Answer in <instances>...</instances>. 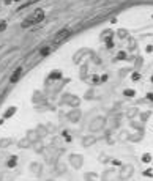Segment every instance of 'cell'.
Returning <instances> with one entry per match:
<instances>
[{
	"instance_id": "cell-1",
	"label": "cell",
	"mask_w": 153,
	"mask_h": 181,
	"mask_svg": "<svg viewBox=\"0 0 153 181\" xmlns=\"http://www.w3.org/2000/svg\"><path fill=\"white\" fill-rule=\"evenodd\" d=\"M69 35H71V30H68V29L60 30V32H57L55 35L52 36V43H54V44H60V43H63Z\"/></svg>"
},
{
	"instance_id": "cell-2",
	"label": "cell",
	"mask_w": 153,
	"mask_h": 181,
	"mask_svg": "<svg viewBox=\"0 0 153 181\" xmlns=\"http://www.w3.org/2000/svg\"><path fill=\"white\" fill-rule=\"evenodd\" d=\"M44 17H46V13H44V10H43V8H37V10L33 11V14L30 16V21H32L33 25H35V24L43 22V21H44Z\"/></svg>"
},
{
	"instance_id": "cell-3",
	"label": "cell",
	"mask_w": 153,
	"mask_h": 181,
	"mask_svg": "<svg viewBox=\"0 0 153 181\" xmlns=\"http://www.w3.org/2000/svg\"><path fill=\"white\" fill-rule=\"evenodd\" d=\"M21 76H22V66H17V68H16V71L13 72L11 77H10V82H11V84H16L17 80L21 79Z\"/></svg>"
},
{
	"instance_id": "cell-4",
	"label": "cell",
	"mask_w": 153,
	"mask_h": 181,
	"mask_svg": "<svg viewBox=\"0 0 153 181\" xmlns=\"http://www.w3.org/2000/svg\"><path fill=\"white\" fill-rule=\"evenodd\" d=\"M16 112H17V107H16V106L8 107L6 110H5V113H3V120H6V118H11V117H13Z\"/></svg>"
},
{
	"instance_id": "cell-5",
	"label": "cell",
	"mask_w": 153,
	"mask_h": 181,
	"mask_svg": "<svg viewBox=\"0 0 153 181\" xmlns=\"http://www.w3.org/2000/svg\"><path fill=\"white\" fill-rule=\"evenodd\" d=\"M141 161H142V162H145V164H148V162L153 161V156L150 155V153H144L142 158H141Z\"/></svg>"
},
{
	"instance_id": "cell-6",
	"label": "cell",
	"mask_w": 153,
	"mask_h": 181,
	"mask_svg": "<svg viewBox=\"0 0 153 181\" xmlns=\"http://www.w3.org/2000/svg\"><path fill=\"white\" fill-rule=\"evenodd\" d=\"M16 164H17V156H11L10 159H8V162H6V165L10 167V169L16 167Z\"/></svg>"
},
{
	"instance_id": "cell-7",
	"label": "cell",
	"mask_w": 153,
	"mask_h": 181,
	"mask_svg": "<svg viewBox=\"0 0 153 181\" xmlns=\"http://www.w3.org/2000/svg\"><path fill=\"white\" fill-rule=\"evenodd\" d=\"M117 36H119V38H122V40L128 38V30H125V29H120V30H117Z\"/></svg>"
},
{
	"instance_id": "cell-8",
	"label": "cell",
	"mask_w": 153,
	"mask_h": 181,
	"mask_svg": "<svg viewBox=\"0 0 153 181\" xmlns=\"http://www.w3.org/2000/svg\"><path fill=\"white\" fill-rule=\"evenodd\" d=\"M33 25V22L30 21V17H27V19H24L22 22H21V27L22 29H29V27H32Z\"/></svg>"
},
{
	"instance_id": "cell-9",
	"label": "cell",
	"mask_w": 153,
	"mask_h": 181,
	"mask_svg": "<svg viewBox=\"0 0 153 181\" xmlns=\"http://www.w3.org/2000/svg\"><path fill=\"white\" fill-rule=\"evenodd\" d=\"M49 52H51V47H49V46H44V47L40 49V55H41V57H48Z\"/></svg>"
},
{
	"instance_id": "cell-10",
	"label": "cell",
	"mask_w": 153,
	"mask_h": 181,
	"mask_svg": "<svg viewBox=\"0 0 153 181\" xmlns=\"http://www.w3.org/2000/svg\"><path fill=\"white\" fill-rule=\"evenodd\" d=\"M60 77H62V72L60 71H54V72H51V74H49V79L51 80H57Z\"/></svg>"
},
{
	"instance_id": "cell-11",
	"label": "cell",
	"mask_w": 153,
	"mask_h": 181,
	"mask_svg": "<svg viewBox=\"0 0 153 181\" xmlns=\"http://www.w3.org/2000/svg\"><path fill=\"white\" fill-rule=\"evenodd\" d=\"M37 2H40V0H27V2L24 3V5H21L19 8H17V11H21L22 8H25V6H30V5H33V3H37Z\"/></svg>"
},
{
	"instance_id": "cell-12",
	"label": "cell",
	"mask_w": 153,
	"mask_h": 181,
	"mask_svg": "<svg viewBox=\"0 0 153 181\" xmlns=\"http://www.w3.org/2000/svg\"><path fill=\"white\" fill-rule=\"evenodd\" d=\"M142 79V76H141V72H133V74H131V80H133V82H139V80Z\"/></svg>"
},
{
	"instance_id": "cell-13",
	"label": "cell",
	"mask_w": 153,
	"mask_h": 181,
	"mask_svg": "<svg viewBox=\"0 0 153 181\" xmlns=\"http://www.w3.org/2000/svg\"><path fill=\"white\" fill-rule=\"evenodd\" d=\"M126 58H128V55H126V52H123V50H120L115 57V60H126Z\"/></svg>"
},
{
	"instance_id": "cell-14",
	"label": "cell",
	"mask_w": 153,
	"mask_h": 181,
	"mask_svg": "<svg viewBox=\"0 0 153 181\" xmlns=\"http://www.w3.org/2000/svg\"><path fill=\"white\" fill-rule=\"evenodd\" d=\"M123 95H125V96H128V98H133L134 95H136V92H134L133 88H126V90L123 92Z\"/></svg>"
},
{
	"instance_id": "cell-15",
	"label": "cell",
	"mask_w": 153,
	"mask_h": 181,
	"mask_svg": "<svg viewBox=\"0 0 153 181\" xmlns=\"http://www.w3.org/2000/svg\"><path fill=\"white\" fill-rule=\"evenodd\" d=\"M6 27H8V22H6L5 19H0V33L5 32V30H6Z\"/></svg>"
},
{
	"instance_id": "cell-16",
	"label": "cell",
	"mask_w": 153,
	"mask_h": 181,
	"mask_svg": "<svg viewBox=\"0 0 153 181\" xmlns=\"http://www.w3.org/2000/svg\"><path fill=\"white\" fill-rule=\"evenodd\" d=\"M106 47H107V49H112V47H114V40H112V36H111V38H106Z\"/></svg>"
},
{
	"instance_id": "cell-17",
	"label": "cell",
	"mask_w": 153,
	"mask_h": 181,
	"mask_svg": "<svg viewBox=\"0 0 153 181\" xmlns=\"http://www.w3.org/2000/svg\"><path fill=\"white\" fill-rule=\"evenodd\" d=\"M92 84H95V85L101 84V79H100V76H92Z\"/></svg>"
},
{
	"instance_id": "cell-18",
	"label": "cell",
	"mask_w": 153,
	"mask_h": 181,
	"mask_svg": "<svg viewBox=\"0 0 153 181\" xmlns=\"http://www.w3.org/2000/svg\"><path fill=\"white\" fill-rule=\"evenodd\" d=\"M144 175H145V176H153V172L151 170H147V172H144Z\"/></svg>"
},
{
	"instance_id": "cell-19",
	"label": "cell",
	"mask_w": 153,
	"mask_h": 181,
	"mask_svg": "<svg viewBox=\"0 0 153 181\" xmlns=\"http://www.w3.org/2000/svg\"><path fill=\"white\" fill-rule=\"evenodd\" d=\"M145 50H147L148 54H150V52H153V46H151V44H148V46L145 47Z\"/></svg>"
},
{
	"instance_id": "cell-20",
	"label": "cell",
	"mask_w": 153,
	"mask_h": 181,
	"mask_svg": "<svg viewBox=\"0 0 153 181\" xmlns=\"http://www.w3.org/2000/svg\"><path fill=\"white\" fill-rule=\"evenodd\" d=\"M100 79H101V82H106V80H107V74H103Z\"/></svg>"
},
{
	"instance_id": "cell-21",
	"label": "cell",
	"mask_w": 153,
	"mask_h": 181,
	"mask_svg": "<svg viewBox=\"0 0 153 181\" xmlns=\"http://www.w3.org/2000/svg\"><path fill=\"white\" fill-rule=\"evenodd\" d=\"M147 99H150V101H153V92H151V93H148V95H147Z\"/></svg>"
},
{
	"instance_id": "cell-22",
	"label": "cell",
	"mask_w": 153,
	"mask_h": 181,
	"mask_svg": "<svg viewBox=\"0 0 153 181\" xmlns=\"http://www.w3.org/2000/svg\"><path fill=\"white\" fill-rule=\"evenodd\" d=\"M150 80H151V84H153V76H151V77H150Z\"/></svg>"
},
{
	"instance_id": "cell-23",
	"label": "cell",
	"mask_w": 153,
	"mask_h": 181,
	"mask_svg": "<svg viewBox=\"0 0 153 181\" xmlns=\"http://www.w3.org/2000/svg\"><path fill=\"white\" fill-rule=\"evenodd\" d=\"M151 19H153V14H151Z\"/></svg>"
},
{
	"instance_id": "cell-24",
	"label": "cell",
	"mask_w": 153,
	"mask_h": 181,
	"mask_svg": "<svg viewBox=\"0 0 153 181\" xmlns=\"http://www.w3.org/2000/svg\"><path fill=\"white\" fill-rule=\"evenodd\" d=\"M151 162H153V161H151Z\"/></svg>"
}]
</instances>
